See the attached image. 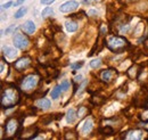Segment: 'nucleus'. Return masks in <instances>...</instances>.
Returning <instances> with one entry per match:
<instances>
[{"instance_id": "a878e982", "label": "nucleus", "mask_w": 148, "mask_h": 140, "mask_svg": "<svg viewBox=\"0 0 148 140\" xmlns=\"http://www.w3.org/2000/svg\"><path fill=\"white\" fill-rule=\"evenodd\" d=\"M81 79H82V75H77V76H75V81H76V82H80Z\"/></svg>"}, {"instance_id": "aec40b11", "label": "nucleus", "mask_w": 148, "mask_h": 140, "mask_svg": "<svg viewBox=\"0 0 148 140\" xmlns=\"http://www.w3.org/2000/svg\"><path fill=\"white\" fill-rule=\"evenodd\" d=\"M82 66H83V62H80V63H76V64H73V65H71V67H72L73 70L80 69V67H82Z\"/></svg>"}, {"instance_id": "0eeeda50", "label": "nucleus", "mask_w": 148, "mask_h": 140, "mask_svg": "<svg viewBox=\"0 0 148 140\" xmlns=\"http://www.w3.org/2000/svg\"><path fill=\"white\" fill-rule=\"evenodd\" d=\"M22 29L26 32V33H33L34 31H36V25H34V23L32 22V21H27L23 26H22Z\"/></svg>"}, {"instance_id": "f257e3e1", "label": "nucleus", "mask_w": 148, "mask_h": 140, "mask_svg": "<svg viewBox=\"0 0 148 140\" xmlns=\"http://www.w3.org/2000/svg\"><path fill=\"white\" fill-rule=\"evenodd\" d=\"M17 102H18V93L15 90L7 89L6 91H3L2 98H1V104H2L3 107L14 106Z\"/></svg>"}, {"instance_id": "bb28decb", "label": "nucleus", "mask_w": 148, "mask_h": 140, "mask_svg": "<svg viewBox=\"0 0 148 140\" xmlns=\"http://www.w3.org/2000/svg\"><path fill=\"white\" fill-rule=\"evenodd\" d=\"M96 1H99V0H96Z\"/></svg>"}, {"instance_id": "dca6fc26", "label": "nucleus", "mask_w": 148, "mask_h": 140, "mask_svg": "<svg viewBox=\"0 0 148 140\" xmlns=\"http://www.w3.org/2000/svg\"><path fill=\"white\" fill-rule=\"evenodd\" d=\"M101 79L104 80V81H110L112 79V72L110 70L107 71H104L103 72V74H101Z\"/></svg>"}, {"instance_id": "1a4fd4ad", "label": "nucleus", "mask_w": 148, "mask_h": 140, "mask_svg": "<svg viewBox=\"0 0 148 140\" xmlns=\"http://www.w3.org/2000/svg\"><path fill=\"white\" fill-rule=\"evenodd\" d=\"M91 129H92V121L90 120V119H88L84 124H83V126H82V129H81V132L83 133V135H87V133H89L90 131H91Z\"/></svg>"}, {"instance_id": "2eb2a0df", "label": "nucleus", "mask_w": 148, "mask_h": 140, "mask_svg": "<svg viewBox=\"0 0 148 140\" xmlns=\"http://www.w3.org/2000/svg\"><path fill=\"white\" fill-rule=\"evenodd\" d=\"M53 14H54V9H53L51 7H46V8L42 10V13H41L42 17H48V16H50V15H53Z\"/></svg>"}, {"instance_id": "f8f14e48", "label": "nucleus", "mask_w": 148, "mask_h": 140, "mask_svg": "<svg viewBox=\"0 0 148 140\" xmlns=\"http://www.w3.org/2000/svg\"><path fill=\"white\" fill-rule=\"evenodd\" d=\"M15 130H16V122L14 120H12V121H9L8 124H7V132L12 135V133L15 132Z\"/></svg>"}, {"instance_id": "20e7f679", "label": "nucleus", "mask_w": 148, "mask_h": 140, "mask_svg": "<svg viewBox=\"0 0 148 140\" xmlns=\"http://www.w3.org/2000/svg\"><path fill=\"white\" fill-rule=\"evenodd\" d=\"M14 45L19 49H25L29 46V39L24 34H17L14 38Z\"/></svg>"}, {"instance_id": "ddd939ff", "label": "nucleus", "mask_w": 148, "mask_h": 140, "mask_svg": "<svg viewBox=\"0 0 148 140\" xmlns=\"http://www.w3.org/2000/svg\"><path fill=\"white\" fill-rule=\"evenodd\" d=\"M66 29L69 32H75L77 30V24L75 22H67L66 23Z\"/></svg>"}, {"instance_id": "6e6552de", "label": "nucleus", "mask_w": 148, "mask_h": 140, "mask_svg": "<svg viewBox=\"0 0 148 140\" xmlns=\"http://www.w3.org/2000/svg\"><path fill=\"white\" fill-rule=\"evenodd\" d=\"M3 55H5L7 58H9V59H14V58L17 56V53H16V50H15L14 48L6 47V48L3 49Z\"/></svg>"}, {"instance_id": "412c9836", "label": "nucleus", "mask_w": 148, "mask_h": 140, "mask_svg": "<svg viewBox=\"0 0 148 140\" xmlns=\"http://www.w3.org/2000/svg\"><path fill=\"white\" fill-rule=\"evenodd\" d=\"M16 29H17V26H16V25H12L10 27H8V29L6 30V34H9L10 32H13V31H15Z\"/></svg>"}, {"instance_id": "4468645a", "label": "nucleus", "mask_w": 148, "mask_h": 140, "mask_svg": "<svg viewBox=\"0 0 148 140\" xmlns=\"http://www.w3.org/2000/svg\"><path fill=\"white\" fill-rule=\"evenodd\" d=\"M66 119H67V122L69 123H73L75 121V112H74V109H72V108L69 109Z\"/></svg>"}, {"instance_id": "6ab92c4d", "label": "nucleus", "mask_w": 148, "mask_h": 140, "mask_svg": "<svg viewBox=\"0 0 148 140\" xmlns=\"http://www.w3.org/2000/svg\"><path fill=\"white\" fill-rule=\"evenodd\" d=\"M60 87L63 89V91H66V90L70 88V82H69V81H63V82L60 83Z\"/></svg>"}, {"instance_id": "393cba45", "label": "nucleus", "mask_w": 148, "mask_h": 140, "mask_svg": "<svg viewBox=\"0 0 148 140\" xmlns=\"http://www.w3.org/2000/svg\"><path fill=\"white\" fill-rule=\"evenodd\" d=\"M24 1H25V0H16V1L14 2V6H15V7H17V6H19V5H22Z\"/></svg>"}, {"instance_id": "423d86ee", "label": "nucleus", "mask_w": 148, "mask_h": 140, "mask_svg": "<svg viewBox=\"0 0 148 140\" xmlns=\"http://www.w3.org/2000/svg\"><path fill=\"white\" fill-rule=\"evenodd\" d=\"M30 64V59L27 58V57H25V58H21L19 60H17L16 63H15V67H16V70H24L27 65Z\"/></svg>"}, {"instance_id": "a211bd4d", "label": "nucleus", "mask_w": 148, "mask_h": 140, "mask_svg": "<svg viewBox=\"0 0 148 140\" xmlns=\"http://www.w3.org/2000/svg\"><path fill=\"white\" fill-rule=\"evenodd\" d=\"M100 64H101V59L100 58H96V59H93L90 62V66L92 67V69H97V67H99L100 66Z\"/></svg>"}, {"instance_id": "39448f33", "label": "nucleus", "mask_w": 148, "mask_h": 140, "mask_svg": "<svg viewBox=\"0 0 148 140\" xmlns=\"http://www.w3.org/2000/svg\"><path fill=\"white\" fill-rule=\"evenodd\" d=\"M77 7H79V3L76 1L70 0V1H66L65 3H63L59 7V12L60 13H71V12L75 10Z\"/></svg>"}, {"instance_id": "5701e85b", "label": "nucleus", "mask_w": 148, "mask_h": 140, "mask_svg": "<svg viewBox=\"0 0 148 140\" xmlns=\"http://www.w3.org/2000/svg\"><path fill=\"white\" fill-rule=\"evenodd\" d=\"M54 1H55V0H40V2H41L42 5H51Z\"/></svg>"}, {"instance_id": "4be33fe9", "label": "nucleus", "mask_w": 148, "mask_h": 140, "mask_svg": "<svg viewBox=\"0 0 148 140\" xmlns=\"http://www.w3.org/2000/svg\"><path fill=\"white\" fill-rule=\"evenodd\" d=\"M84 113H86V108H84V107H81V108H80V110L77 112V117H79V119H80V117H82V115H83Z\"/></svg>"}, {"instance_id": "7ed1b4c3", "label": "nucleus", "mask_w": 148, "mask_h": 140, "mask_svg": "<svg viewBox=\"0 0 148 140\" xmlns=\"http://www.w3.org/2000/svg\"><path fill=\"white\" fill-rule=\"evenodd\" d=\"M38 76L37 75H29V76H26L24 80H23V82H22V88L24 89V90H31V89H33V88L37 86L38 83Z\"/></svg>"}, {"instance_id": "f3484780", "label": "nucleus", "mask_w": 148, "mask_h": 140, "mask_svg": "<svg viewBox=\"0 0 148 140\" xmlns=\"http://www.w3.org/2000/svg\"><path fill=\"white\" fill-rule=\"evenodd\" d=\"M26 12H27V9L24 8V7H22L21 9H18V10L15 13V18H21L22 16H24V15L26 14Z\"/></svg>"}, {"instance_id": "9d476101", "label": "nucleus", "mask_w": 148, "mask_h": 140, "mask_svg": "<svg viewBox=\"0 0 148 140\" xmlns=\"http://www.w3.org/2000/svg\"><path fill=\"white\" fill-rule=\"evenodd\" d=\"M63 92V89L60 87V84L59 86H57L56 88H54L53 90H51V92H50V96H51V98L53 99H56V98H58L59 97V95Z\"/></svg>"}, {"instance_id": "b1692460", "label": "nucleus", "mask_w": 148, "mask_h": 140, "mask_svg": "<svg viewBox=\"0 0 148 140\" xmlns=\"http://www.w3.org/2000/svg\"><path fill=\"white\" fill-rule=\"evenodd\" d=\"M12 5H14V2H12V1H8L7 3H5V5H2V9H6V8H9Z\"/></svg>"}, {"instance_id": "9b49d317", "label": "nucleus", "mask_w": 148, "mask_h": 140, "mask_svg": "<svg viewBox=\"0 0 148 140\" xmlns=\"http://www.w3.org/2000/svg\"><path fill=\"white\" fill-rule=\"evenodd\" d=\"M37 106L40 108H49L50 107V100H48L46 98H42V99L37 102Z\"/></svg>"}, {"instance_id": "f03ea898", "label": "nucleus", "mask_w": 148, "mask_h": 140, "mask_svg": "<svg viewBox=\"0 0 148 140\" xmlns=\"http://www.w3.org/2000/svg\"><path fill=\"white\" fill-rule=\"evenodd\" d=\"M127 47V40L120 36H113L108 40V48L113 51H120Z\"/></svg>"}]
</instances>
